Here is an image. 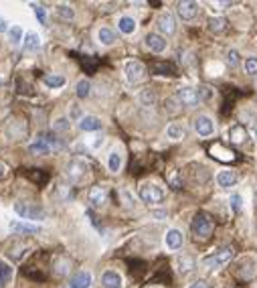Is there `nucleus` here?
Instances as JSON below:
<instances>
[{"label": "nucleus", "mask_w": 257, "mask_h": 288, "mask_svg": "<svg viewBox=\"0 0 257 288\" xmlns=\"http://www.w3.org/2000/svg\"><path fill=\"white\" fill-rule=\"evenodd\" d=\"M75 93H77L79 100H87L91 95V81L89 79H79L77 88H75Z\"/></svg>", "instance_id": "27"}, {"label": "nucleus", "mask_w": 257, "mask_h": 288, "mask_svg": "<svg viewBox=\"0 0 257 288\" xmlns=\"http://www.w3.org/2000/svg\"><path fill=\"white\" fill-rule=\"evenodd\" d=\"M57 15L63 19V21H73L75 19V8L71 4H59L57 6Z\"/></svg>", "instance_id": "32"}, {"label": "nucleus", "mask_w": 257, "mask_h": 288, "mask_svg": "<svg viewBox=\"0 0 257 288\" xmlns=\"http://www.w3.org/2000/svg\"><path fill=\"white\" fill-rule=\"evenodd\" d=\"M233 256H235V252H233L231 245H225V248H221V250H217V252H213V254L205 256V258L200 260V262H202V266H205V268L215 270V268H221V266L229 264V262L233 260Z\"/></svg>", "instance_id": "3"}, {"label": "nucleus", "mask_w": 257, "mask_h": 288, "mask_svg": "<svg viewBox=\"0 0 257 288\" xmlns=\"http://www.w3.org/2000/svg\"><path fill=\"white\" fill-rule=\"evenodd\" d=\"M12 274H15V268L4 260H0V284H10Z\"/></svg>", "instance_id": "28"}, {"label": "nucleus", "mask_w": 257, "mask_h": 288, "mask_svg": "<svg viewBox=\"0 0 257 288\" xmlns=\"http://www.w3.org/2000/svg\"><path fill=\"white\" fill-rule=\"evenodd\" d=\"M98 41L103 45V47H112L116 41H118V37H116V33L112 31V29H107V26H103V29H99L98 31Z\"/></svg>", "instance_id": "23"}, {"label": "nucleus", "mask_w": 257, "mask_h": 288, "mask_svg": "<svg viewBox=\"0 0 257 288\" xmlns=\"http://www.w3.org/2000/svg\"><path fill=\"white\" fill-rule=\"evenodd\" d=\"M164 244H166V248L170 252H177L182 248V244H184V236H182V231L177 229V227H172L166 231V236H164Z\"/></svg>", "instance_id": "12"}, {"label": "nucleus", "mask_w": 257, "mask_h": 288, "mask_svg": "<svg viewBox=\"0 0 257 288\" xmlns=\"http://www.w3.org/2000/svg\"><path fill=\"white\" fill-rule=\"evenodd\" d=\"M247 138H249V134H247L245 126L235 124V126L229 128V140H231L233 144H239V146H241V144L247 142Z\"/></svg>", "instance_id": "18"}, {"label": "nucleus", "mask_w": 257, "mask_h": 288, "mask_svg": "<svg viewBox=\"0 0 257 288\" xmlns=\"http://www.w3.org/2000/svg\"><path fill=\"white\" fill-rule=\"evenodd\" d=\"M255 201H257V193H255Z\"/></svg>", "instance_id": "44"}, {"label": "nucleus", "mask_w": 257, "mask_h": 288, "mask_svg": "<svg viewBox=\"0 0 257 288\" xmlns=\"http://www.w3.org/2000/svg\"><path fill=\"white\" fill-rule=\"evenodd\" d=\"M177 12H178V17L186 22H191L197 19L198 15V4L197 2H191V0H184V2H178L177 6Z\"/></svg>", "instance_id": "13"}, {"label": "nucleus", "mask_w": 257, "mask_h": 288, "mask_svg": "<svg viewBox=\"0 0 257 288\" xmlns=\"http://www.w3.org/2000/svg\"><path fill=\"white\" fill-rule=\"evenodd\" d=\"M87 169H89V164H87L85 160L73 158V160H69V164H67L65 175L69 177L71 181H79V179H83V175L87 173Z\"/></svg>", "instance_id": "9"}, {"label": "nucleus", "mask_w": 257, "mask_h": 288, "mask_svg": "<svg viewBox=\"0 0 257 288\" xmlns=\"http://www.w3.org/2000/svg\"><path fill=\"white\" fill-rule=\"evenodd\" d=\"M195 130H197V134L198 136H202V138H209V136H213L215 134V122H213V118L211 116H198L197 120H195Z\"/></svg>", "instance_id": "10"}, {"label": "nucleus", "mask_w": 257, "mask_h": 288, "mask_svg": "<svg viewBox=\"0 0 257 288\" xmlns=\"http://www.w3.org/2000/svg\"><path fill=\"white\" fill-rule=\"evenodd\" d=\"M8 39H10V43L19 47L22 41H24V31L20 29V26H10V31H8Z\"/></svg>", "instance_id": "31"}, {"label": "nucleus", "mask_w": 257, "mask_h": 288, "mask_svg": "<svg viewBox=\"0 0 257 288\" xmlns=\"http://www.w3.org/2000/svg\"><path fill=\"white\" fill-rule=\"evenodd\" d=\"M184 134H186V130L178 122H172V124L166 126V138H170V140H182Z\"/></svg>", "instance_id": "22"}, {"label": "nucleus", "mask_w": 257, "mask_h": 288, "mask_svg": "<svg viewBox=\"0 0 257 288\" xmlns=\"http://www.w3.org/2000/svg\"><path fill=\"white\" fill-rule=\"evenodd\" d=\"M177 266H178V272H180V274L193 272V270L197 268V260H195L193 256H182V258H178Z\"/></svg>", "instance_id": "26"}, {"label": "nucleus", "mask_w": 257, "mask_h": 288, "mask_svg": "<svg viewBox=\"0 0 257 288\" xmlns=\"http://www.w3.org/2000/svg\"><path fill=\"white\" fill-rule=\"evenodd\" d=\"M227 63L231 65V67H235V65H239V53L235 51V49H231L227 53Z\"/></svg>", "instance_id": "38"}, {"label": "nucleus", "mask_w": 257, "mask_h": 288, "mask_svg": "<svg viewBox=\"0 0 257 288\" xmlns=\"http://www.w3.org/2000/svg\"><path fill=\"white\" fill-rule=\"evenodd\" d=\"M8 173H10V169H8V164H4V162H0V181H2V179H6V177H8Z\"/></svg>", "instance_id": "39"}, {"label": "nucleus", "mask_w": 257, "mask_h": 288, "mask_svg": "<svg viewBox=\"0 0 257 288\" xmlns=\"http://www.w3.org/2000/svg\"><path fill=\"white\" fill-rule=\"evenodd\" d=\"M0 31H10V26H8V21L6 19H2V17H0Z\"/></svg>", "instance_id": "41"}, {"label": "nucleus", "mask_w": 257, "mask_h": 288, "mask_svg": "<svg viewBox=\"0 0 257 288\" xmlns=\"http://www.w3.org/2000/svg\"><path fill=\"white\" fill-rule=\"evenodd\" d=\"M188 288H211V284L205 282V280H197V282H193V284H188Z\"/></svg>", "instance_id": "40"}, {"label": "nucleus", "mask_w": 257, "mask_h": 288, "mask_svg": "<svg viewBox=\"0 0 257 288\" xmlns=\"http://www.w3.org/2000/svg\"><path fill=\"white\" fill-rule=\"evenodd\" d=\"M144 43H146V47L150 49L152 53H162V51H166L168 41H166V37H162L160 33H148L146 39H144Z\"/></svg>", "instance_id": "11"}, {"label": "nucleus", "mask_w": 257, "mask_h": 288, "mask_svg": "<svg viewBox=\"0 0 257 288\" xmlns=\"http://www.w3.org/2000/svg\"><path fill=\"white\" fill-rule=\"evenodd\" d=\"M22 49L29 53H37L40 49V37L37 33H26L24 41H22Z\"/></svg>", "instance_id": "21"}, {"label": "nucleus", "mask_w": 257, "mask_h": 288, "mask_svg": "<svg viewBox=\"0 0 257 288\" xmlns=\"http://www.w3.org/2000/svg\"><path fill=\"white\" fill-rule=\"evenodd\" d=\"M121 162H124V158H121V155L118 153V150H112L110 156H107V169H110L112 173H119L121 169Z\"/></svg>", "instance_id": "29"}, {"label": "nucleus", "mask_w": 257, "mask_h": 288, "mask_svg": "<svg viewBox=\"0 0 257 288\" xmlns=\"http://www.w3.org/2000/svg\"><path fill=\"white\" fill-rule=\"evenodd\" d=\"M156 26L162 37H170L177 33V19H174L172 12H160L156 19Z\"/></svg>", "instance_id": "7"}, {"label": "nucleus", "mask_w": 257, "mask_h": 288, "mask_svg": "<svg viewBox=\"0 0 257 288\" xmlns=\"http://www.w3.org/2000/svg\"><path fill=\"white\" fill-rule=\"evenodd\" d=\"M255 138H257V128H255Z\"/></svg>", "instance_id": "43"}, {"label": "nucleus", "mask_w": 257, "mask_h": 288, "mask_svg": "<svg viewBox=\"0 0 257 288\" xmlns=\"http://www.w3.org/2000/svg\"><path fill=\"white\" fill-rule=\"evenodd\" d=\"M69 270H71V260H67V258H59V260H57V270H55V272L63 276V274H67Z\"/></svg>", "instance_id": "34"}, {"label": "nucleus", "mask_w": 257, "mask_h": 288, "mask_svg": "<svg viewBox=\"0 0 257 288\" xmlns=\"http://www.w3.org/2000/svg\"><path fill=\"white\" fill-rule=\"evenodd\" d=\"M229 203H231V207H233L235 213H241V209H243V197L239 193H233L231 199H229Z\"/></svg>", "instance_id": "35"}, {"label": "nucleus", "mask_w": 257, "mask_h": 288, "mask_svg": "<svg viewBox=\"0 0 257 288\" xmlns=\"http://www.w3.org/2000/svg\"><path fill=\"white\" fill-rule=\"evenodd\" d=\"M124 73H126V79L130 81V84H138V81H142L144 75H146V67L138 59H130L124 65Z\"/></svg>", "instance_id": "6"}, {"label": "nucleus", "mask_w": 257, "mask_h": 288, "mask_svg": "<svg viewBox=\"0 0 257 288\" xmlns=\"http://www.w3.org/2000/svg\"><path fill=\"white\" fill-rule=\"evenodd\" d=\"M136 26L138 24L132 17H121L118 21V29H119V33H124V35H134L136 33Z\"/></svg>", "instance_id": "24"}, {"label": "nucleus", "mask_w": 257, "mask_h": 288, "mask_svg": "<svg viewBox=\"0 0 257 288\" xmlns=\"http://www.w3.org/2000/svg\"><path fill=\"white\" fill-rule=\"evenodd\" d=\"M57 148H61V142L57 138H53V136H39V138H35L29 144V153L37 156H47Z\"/></svg>", "instance_id": "4"}, {"label": "nucleus", "mask_w": 257, "mask_h": 288, "mask_svg": "<svg viewBox=\"0 0 257 288\" xmlns=\"http://www.w3.org/2000/svg\"><path fill=\"white\" fill-rule=\"evenodd\" d=\"M237 183V173L235 171H219L217 173V185L223 189H229Z\"/></svg>", "instance_id": "20"}, {"label": "nucleus", "mask_w": 257, "mask_h": 288, "mask_svg": "<svg viewBox=\"0 0 257 288\" xmlns=\"http://www.w3.org/2000/svg\"><path fill=\"white\" fill-rule=\"evenodd\" d=\"M15 213L22 219V222H31V223H35V222H43V219L47 217V211L40 207V205H37V203H29V201H17L15 203Z\"/></svg>", "instance_id": "1"}, {"label": "nucleus", "mask_w": 257, "mask_h": 288, "mask_svg": "<svg viewBox=\"0 0 257 288\" xmlns=\"http://www.w3.org/2000/svg\"><path fill=\"white\" fill-rule=\"evenodd\" d=\"M207 26H209V31L213 35H221V33L227 31V21L223 17H213V19H209Z\"/></svg>", "instance_id": "25"}, {"label": "nucleus", "mask_w": 257, "mask_h": 288, "mask_svg": "<svg viewBox=\"0 0 257 288\" xmlns=\"http://www.w3.org/2000/svg\"><path fill=\"white\" fill-rule=\"evenodd\" d=\"M2 84H4V81H2V79H0V86H2Z\"/></svg>", "instance_id": "42"}, {"label": "nucleus", "mask_w": 257, "mask_h": 288, "mask_svg": "<svg viewBox=\"0 0 257 288\" xmlns=\"http://www.w3.org/2000/svg\"><path fill=\"white\" fill-rule=\"evenodd\" d=\"M43 84L47 88H63L65 86V77L55 75V73H47V75H43Z\"/></svg>", "instance_id": "30"}, {"label": "nucleus", "mask_w": 257, "mask_h": 288, "mask_svg": "<svg viewBox=\"0 0 257 288\" xmlns=\"http://www.w3.org/2000/svg\"><path fill=\"white\" fill-rule=\"evenodd\" d=\"M193 234L197 236V240H209L215 231V222L211 219V215L207 213H197L193 223H191Z\"/></svg>", "instance_id": "2"}, {"label": "nucleus", "mask_w": 257, "mask_h": 288, "mask_svg": "<svg viewBox=\"0 0 257 288\" xmlns=\"http://www.w3.org/2000/svg\"><path fill=\"white\" fill-rule=\"evenodd\" d=\"M93 282V276H91V272L87 270H81L77 272L75 276L69 280V288H89Z\"/></svg>", "instance_id": "17"}, {"label": "nucleus", "mask_w": 257, "mask_h": 288, "mask_svg": "<svg viewBox=\"0 0 257 288\" xmlns=\"http://www.w3.org/2000/svg\"><path fill=\"white\" fill-rule=\"evenodd\" d=\"M245 73L247 75H257V57H247L245 59Z\"/></svg>", "instance_id": "36"}, {"label": "nucleus", "mask_w": 257, "mask_h": 288, "mask_svg": "<svg viewBox=\"0 0 257 288\" xmlns=\"http://www.w3.org/2000/svg\"><path fill=\"white\" fill-rule=\"evenodd\" d=\"M177 100L184 106V108H195V106H198V102H200V93H198V89H195V88H180L178 91H177Z\"/></svg>", "instance_id": "8"}, {"label": "nucleus", "mask_w": 257, "mask_h": 288, "mask_svg": "<svg viewBox=\"0 0 257 288\" xmlns=\"http://www.w3.org/2000/svg\"><path fill=\"white\" fill-rule=\"evenodd\" d=\"M31 6L35 10V17L39 19V22L40 24H47V10H45V6L43 4H31Z\"/></svg>", "instance_id": "33"}, {"label": "nucleus", "mask_w": 257, "mask_h": 288, "mask_svg": "<svg viewBox=\"0 0 257 288\" xmlns=\"http://www.w3.org/2000/svg\"><path fill=\"white\" fill-rule=\"evenodd\" d=\"M101 284L103 288H121V276L116 272V270H105L103 276H101Z\"/></svg>", "instance_id": "19"}, {"label": "nucleus", "mask_w": 257, "mask_h": 288, "mask_svg": "<svg viewBox=\"0 0 257 288\" xmlns=\"http://www.w3.org/2000/svg\"><path fill=\"white\" fill-rule=\"evenodd\" d=\"M138 195L146 205H160L162 201H164V191H162V187H158L156 183H144L138 189Z\"/></svg>", "instance_id": "5"}, {"label": "nucleus", "mask_w": 257, "mask_h": 288, "mask_svg": "<svg viewBox=\"0 0 257 288\" xmlns=\"http://www.w3.org/2000/svg\"><path fill=\"white\" fill-rule=\"evenodd\" d=\"M69 128H71V124H69V120L67 118H59V120L53 122V130H57V132H65Z\"/></svg>", "instance_id": "37"}, {"label": "nucleus", "mask_w": 257, "mask_h": 288, "mask_svg": "<svg viewBox=\"0 0 257 288\" xmlns=\"http://www.w3.org/2000/svg\"><path fill=\"white\" fill-rule=\"evenodd\" d=\"M77 128H79L81 132H98V130H101V118L91 116V114H85V116L79 118Z\"/></svg>", "instance_id": "14"}, {"label": "nucleus", "mask_w": 257, "mask_h": 288, "mask_svg": "<svg viewBox=\"0 0 257 288\" xmlns=\"http://www.w3.org/2000/svg\"><path fill=\"white\" fill-rule=\"evenodd\" d=\"M89 203L93 205V207H101V205L107 201V187L103 185H96L89 189Z\"/></svg>", "instance_id": "16"}, {"label": "nucleus", "mask_w": 257, "mask_h": 288, "mask_svg": "<svg viewBox=\"0 0 257 288\" xmlns=\"http://www.w3.org/2000/svg\"><path fill=\"white\" fill-rule=\"evenodd\" d=\"M8 229L12 231V234H37L39 225L31 223V222H22V219H12V222L8 223Z\"/></svg>", "instance_id": "15"}]
</instances>
